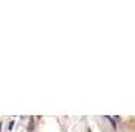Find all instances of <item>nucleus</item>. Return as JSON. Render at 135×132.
I'll use <instances>...</instances> for the list:
<instances>
[{"label":"nucleus","mask_w":135,"mask_h":132,"mask_svg":"<svg viewBox=\"0 0 135 132\" xmlns=\"http://www.w3.org/2000/svg\"><path fill=\"white\" fill-rule=\"evenodd\" d=\"M0 127H2V124H0Z\"/></svg>","instance_id":"nucleus-1"}]
</instances>
